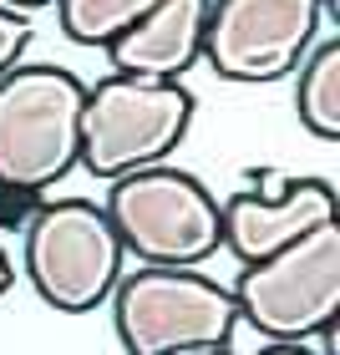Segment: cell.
Masks as SVG:
<instances>
[{"label": "cell", "instance_id": "cell-8", "mask_svg": "<svg viewBox=\"0 0 340 355\" xmlns=\"http://www.w3.org/2000/svg\"><path fill=\"white\" fill-rule=\"evenodd\" d=\"M219 218H223V249L239 264H254V259L280 254L295 239L315 234L320 223L340 218V203L325 178H289L274 193L264 188L234 193L229 203H219Z\"/></svg>", "mask_w": 340, "mask_h": 355}, {"label": "cell", "instance_id": "cell-14", "mask_svg": "<svg viewBox=\"0 0 340 355\" xmlns=\"http://www.w3.org/2000/svg\"><path fill=\"white\" fill-rule=\"evenodd\" d=\"M254 355H320V350H310V345H259Z\"/></svg>", "mask_w": 340, "mask_h": 355}, {"label": "cell", "instance_id": "cell-11", "mask_svg": "<svg viewBox=\"0 0 340 355\" xmlns=\"http://www.w3.org/2000/svg\"><path fill=\"white\" fill-rule=\"evenodd\" d=\"M148 6L153 0H56V26H61V36L71 46H96V51H107Z\"/></svg>", "mask_w": 340, "mask_h": 355}, {"label": "cell", "instance_id": "cell-16", "mask_svg": "<svg viewBox=\"0 0 340 355\" xmlns=\"http://www.w3.org/2000/svg\"><path fill=\"white\" fill-rule=\"evenodd\" d=\"M203 355H234V350H203Z\"/></svg>", "mask_w": 340, "mask_h": 355}, {"label": "cell", "instance_id": "cell-4", "mask_svg": "<svg viewBox=\"0 0 340 355\" xmlns=\"http://www.w3.org/2000/svg\"><path fill=\"white\" fill-rule=\"evenodd\" d=\"M107 218L122 239V254L137 264L163 269H198L223 249V218L219 198L173 163L133 168L122 178H107Z\"/></svg>", "mask_w": 340, "mask_h": 355}, {"label": "cell", "instance_id": "cell-2", "mask_svg": "<svg viewBox=\"0 0 340 355\" xmlns=\"http://www.w3.org/2000/svg\"><path fill=\"white\" fill-rule=\"evenodd\" d=\"M229 295L239 325H249L264 345L330 340L340 320V218L320 223L269 259L239 264Z\"/></svg>", "mask_w": 340, "mask_h": 355}, {"label": "cell", "instance_id": "cell-7", "mask_svg": "<svg viewBox=\"0 0 340 355\" xmlns=\"http://www.w3.org/2000/svg\"><path fill=\"white\" fill-rule=\"evenodd\" d=\"M330 10L335 0H208L203 61L223 82H284L320 41V21Z\"/></svg>", "mask_w": 340, "mask_h": 355}, {"label": "cell", "instance_id": "cell-9", "mask_svg": "<svg viewBox=\"0 0 340 355\" xmlns=\"http://www.w3.org/2000/svg\"><path fill=\"white\" fill-rule=\"evenodd\" d=\"M203 21H208V0H153L107 46L112 71L183 82V71H193L203 61Z\"/></svg>", "mask_w": 340, "mask_h": 355}, {"label": "cell", "instance_id": "cell-5", "mask_svg": "<svg viewBox=\"0 0 340 355\" xmlns=\"http://www.w3.org/2000/svg\"><path fill=\"white\" fill-rule=\"evenodd\" d=\"M21 269L41 304L56 315H92L112 300L127 254L107 208L92 198H46L26 214Z\"/></svg>", "mask_w": 340, "mask_h": 355}, {"label": "cell", "instance_id": "cell-10", "mask_svg": "<svg viewBox=\"0 0 340 355\" xmlns=\"http://www.w3.org/2000/svg\"><path fill=\"white\" fill-rule=\"evenodd\" d=\"M295 117L310 137L340 142V36L315 41L295 67Z\"/></svg>", "mask_w": 340, "mask_h": 355}, {"label": "cell", "instance_id": "cell-6", "mask_svg": "<svg viewBox=\"0 0 340 355\" xmlns=\"http://www.w3.org/2000/svg\"><path fill=\"white\" fill-rule=\"evenodd\" d=\"M193 92L183 82L112 71L87 87L82 102V168L92 178H122L133 168L168 163L193 127Z\"/></svg>", "mask_w": 340, "mask_h": 355}, {"label": "cell", "instance_id": "cell-1", "mask_svg": "<svg viewBox=\"0 0 340 355\" xmlns=\"http://www.w3.org/2000/svg\"><path fill=\"white\" fill-rule=\"evenodd\" d=\"M87 82L56 61L0 76V193H46L82 168Z\"/></svg>", "mask_w": 340, "mask_h": 355}, {"label": "cell", "instance_id": "cell-15", "mask_svg": "<svg viewBox=\"0 0 340 355\" xmlns=\"http://www.w3.org/2000/svg\"><path fill=\"white\" fill-rule=\"evenodd\" d=\"M0 6H10V10H46V6H56V0H0Z\"/></svg>", "mask_w": 340, "mask_h": 355}, {"label": "cell", "instance_id": "cell-13", "mask_svg": "<svg viewBox=\"0 0 340 355\" xmlns=\"http://www.w3.org/2000/svg\"><path fill=\"white\" fill-rule=\"evenodd\" d=\"M10 284H15V264H10V254H6V244H0V300L10 295Z\"/></svg>", "mask_w": 340, "mask_h": 355}, {"label": "cell", "instance_id": "cell-3", "mask_svg": "<svg viewBox=\"0 0 340 355\" xmlns=\"http://www.w3.org/2000/svg\"><path fill=\"white\" fill-rule=\"evenodd\" d=\"M107 304H112V330L127 355L229 350L239 330L229 284L208 279L203 269H163V264L122 269Z\"/></svg>", "mask_w": 340, "mask_h": 355}, {"label": "cell", "instance_id": "cell-12", "mask_svg": "<svg viewBox=\"0 0 340 355\" xmlns=\"http://www.w3.org/2000/svg\"><path fill=\"white\" fill-rule=\"evenodd\" d=\"M31 41H36V21H31L26 10H10L0 6V76L15 71L31 51Z\"/></svg>", "mask_w": 340, "mask_h": 355}]
</instances>
